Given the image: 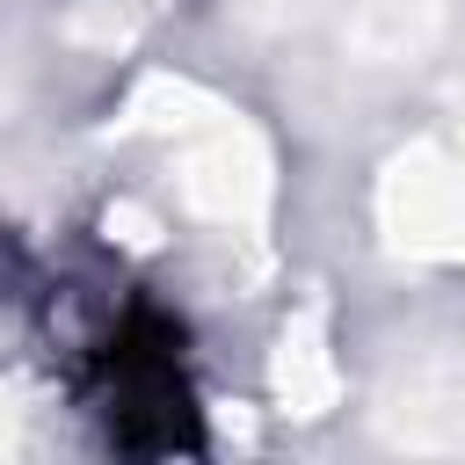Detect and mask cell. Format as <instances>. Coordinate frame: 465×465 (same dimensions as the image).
Returning <instances> with one entry per match:
<instances>
[{"label": "cell", "mask_w": 465, "mask_h": 465, "mask_svg": "<svg viewBox=\"0 0 465 465\" xmlns=\"http://www.w3.org/2000/svg\"><path fill=\"white\" fill-rule=\"evenodd\" d=\"M80 400L116 450H138V458L203 450L196 385L182 363V327L153 298H131L109 327H94V341L80 356Z\"/></svg>", "instance_id": "6da1fadb"}]
</instances>
